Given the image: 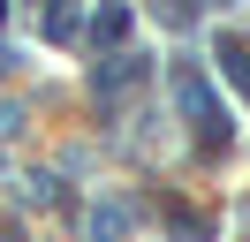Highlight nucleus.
Wrapping results in <instances>:
<instances>
[{
	"label": "nucleus",
	"mask_w": 250,
	"mask_h": 242,
	"mask_svg": "<svg viewBox=\"0 0 250 242\" xmlns=\"http://www.w3.org/2000/svg\"><path fill=\"white\" fill-rule=\"evenodd\" d=\"M167 83H174V106H182V121H189V129H197V144L205 151H228V114H220V91L212 83H205V68H197V60H174V76H167Z\"/></svg>",
	"instance_id": "f257e3e1"
},
{
	"label": "nucleus",
	"mask_w": 250,
	"mask_h": 242,
	"mask_svg": "<svg viewBox=\"0 0 250 242\" xmlns=\"http://www.w3.org/2000/svg\"><path fill=\"white\" fill-rule=\"evenodd\" d=\"M144 76H152V53H129V45H122V53H106V60L91 68V99H99V106H114L129 83H144Z\"/></svg>",
	"instance_id": "f03ea898"
},
{
	"label": "nucleus",
	"mask_w": 250,
	"mask_h": 242,
	"mask_svg": "<svg viewBox=\"0 0 250 242\" xmlns=\"http://www.w3.org/2000/svg\"><path fill=\"white\" fill-rule=\"evenodd\" d=\"M91 45H106V53L129 45V0H106V8L91 15Z\"/></svg>",
	"instance_id": "7ed1b4c3"
},
{
	"label": "nucleus",
	"mask_w": 250,
	"mask_h": 242,
	"mask_svg": "<svg viewBox=\"0 0 250 242\" xmlns=\"http://www.w3.org/2000/svg\"><path fill=\"white\" fill-rule=\"evenodd\" d=\"M220 68H228L235 91H250V45H243V38H220Z\"/></svg>",
	"instance_id": "20e7f679"
},
{
	"label": "nucleus",
	"mask_w": 250,
	"mask_h": 242,
	"mask_svg": "<svg viewBox=\"0 0 250 242\" xmlns=\"http://www.w3.org/2000/svg\"><path fill=\"white\" fill-rule=\"evenodd\" d=\"M122 235H129V212L122 204H99L91 212V242H122Z\"/></svg>",
	"instance_id": "39448f33"
},
{
	"label": "nucleus",
	"mask_w": 250,
	"mask_h": 242,
	"mask_svg": "<svg viewBox=\"0 0 250 242\" xmlns=\"http://www.w3.org/2000/svg\"><path fill=\"white\" fill-rule=\"evenodd\" d=\"M0 242H23V220H0Z\"/></svg>",
	"instance_id": "423d86ee"
},
{
	"label": "nucleus",
	"mask_w": 250,
	"mask_h": 242,
	"mask_svg": "<svg viewBox=\"0 0 250 242\" xmlns=\"http://www.w3.org/2000/svg\"><path fill=\"white\" fill-rule=\"evenodd\" d=\"M159 8H167V15H189V0H159Z\"/></svg>",
	"instance_id": "0eeeda50"
},
{
	"label": "nucleus",
	"mask_w": 250,
	"mask_h": 242,
	"mask_svg": "<svg viewBox=\"0 0 250 242\" xmlns=\"http://www.w3.org/2000/svg\"><path fill=\"white\" fill-rule=\"evenodd\" d=\"M0 15H8V0H0Z\"/></svg>",
	"instance_id": "6e6552de"
},
{
	"label": "nucleus",
	"mask_w": 250,
	"mask_h": 242,
	"mask_svg": "<svg viewBox=\"0 0 250 242\" xmlns=\"http://www.w3.org/2000/svg\"><path fill=\"white\" fill-rule=\"evenodd\" d=\"M220 8H228V0H220Z\"/></svg>",
	"instance_id": "1a4fd4ad"
}]
</instances>
